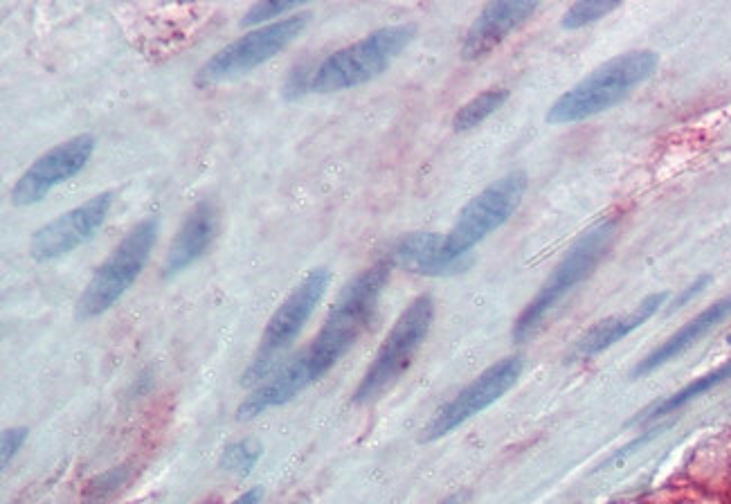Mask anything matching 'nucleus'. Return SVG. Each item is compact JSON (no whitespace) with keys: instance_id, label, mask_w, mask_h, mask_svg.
<instances>
[{"instance_id":"nucleus-18","label":"nucleus","mask_w":731,"mask_h":504,"mask_svg":"<svg viewBox=\"0 0 731 504\" xmlns=\"http://www.w3.org/2000/svg\"><path fill=\"white\" fill-rule=\"evenodd\" d=\"M727 315H731V297H725V300L711 304L707 311H702L691 322L684 324L678 333H673V336L666 340L664 345L657 347L651 356L644 358L642 363H639V367L635 369V376L653 372V369H657L660 365L669 363L671 358L680 356L684 349H689L693 342L700 340L707 331L714 329L718 322H723Z\"/></svg>"},{"instance_id":"nucleus-24","label":"nucleus","mask_w":731,"mask_h":504,"mask_svg":"<svg viewBox=\"0 0 731 504\" xmlns=\"http://www.w3.org/2000/svg\"><path fill=\"white\" fill-rule=\"evenodd\" d=\"M27 439V428H9L3 432V439H0V450H3V466L9 464V459L16 455V450L23 446Z\"/></svg>"},{"instance_id":"nucleus-3","label":"nucleus","mask_w":731,"mask_h":504,"mask_svg":"<svg viewBox=\"0 0 731 504\" xmlns=\"http://www.w3.org/2000/svg\"><path fill=\"white\" fill-rule=\"evenodd\" d=\"M414 34H417V27L412 23L387 25L347 48L336 50L311 72L309 90L338 93V90L363 86L367 81L381 77L412 43Z\"/></svg>"},{"instance_id":"nucleus-6","label":"nucleus","mask_w":731,"mask_h":504,"mask_svg":"<svg viewBox=\"0 0 731 504\" xmlns=\"http://www.w3.org/2000/svg\"><path fill=\"white\" fill-rule=\"evenodd\" d=\"M435 320V302L430 295H419L408 309H405L394 327L387 333L376 358L360 381L354 399L358 403L374 401L385 390L399 381L405 369L412 365L419 347L426 340L430 324Z\"/></svg>"},{"instance_id":"nucleus-2","label":"nucleus","mask_w":731,"mask_h":504,"mask_svg":"<svg viewBox=\"0 0 731 504\" xmlns=\"http://www.w3.org/2000/svg\"><path fill=\"white\" fill-rule=\"evenodd\" d=\"M660 57L653 50H633L610 59L592 70L574 88L567 90L549 108V124H576L599 115L633 93L646 79L653 77Z\"/></svg>"},{"instance_id":"nucleus-26","label":"nucleus","mask_w":731,"mask_h":504,"mask_svg":"<svg viewBox=\"0 0 731 504\" xmlns=\"http://www.w3.org/2000/svg\"><path fill=\"white\" fill-rule=\"evenodd\" d=\"M441 504H455V500H448V502H441Z\"/></svg>"},{"instance_id":"nucleus-4","label":"nucleus","mask_w":731,"mask_h":504,"mask_svg":"<svg viewBox=\"0 0 731 504\" xmlns=\"http://www.w3.org/2000/svg\"><path fill=\"white\" fill-rule=\"evenodd\" d=\"M615 230L617 223L608 219L581 234L579 241L574 243L565 259L556 266L547 282L540 286V291L534 295V300H531L525 306V311L518 315L516 324H513V340L525 342L527 338L534 336L536 329L540 327V322L547 318V313L556 309L558 302H561L572 288L585 282V279L594 273V268H597L599 261L606 257L610 243L615 239Z\"/></svg>"},{"instance_id":"nucleus-15","label":"nucleus","mask_w":731,"mask_h":504,"mask_svg":"<svg viewBox=\"0 0 731 504\" xmlns=\"http://www.w3.org/2000/svg\"><path fill=\"white\" fill-rule=\"evenodd\" d=\"M216 228H219L216 205L212 201H201L187 214V219L180 225L176 239L171 241L165 257V266H162V275L174 277L192 266L194 261L201 259L205 255V250L210 248V243L214 241Z\"/></svg>"},{"instance_id":"nucleus-1","label":"nucleus","mask_w":731,"mask_h":504,"mask_svg":"<svg viewBox=\"0 0 731 504\" xmlns=\"http://www.w3.org/2000/svg\"><path fill=\"white\" fill-rule=\"evenodd\" d=\"M390 279V264L378 261L342 288L322 329L306 351L315 378H322L363 336Z\"/></svg>"},{"instance_id":"nucleus-9","label":"nucleus","mask_w":731,"mask_h":504,"mask_svg":"<svg viewBox=\"0 0 731 504\" xmlns=\"http://www.w3.org/2000/svg\"><path fill=\"white\" fill-rule=\"evenodd\" d=\"M329 284H331L329 268H313L311 273L293 288V293L286 297L282 306H279L273 313V318L266 324L257 358L248 372L250 381L264 378L270 369L277 367L275 363L279 354H284V351L293 345V340L300 336V331L304 329V324L309 322L315 306L322 302Z\"/></svg>"},{"instance_id":"nucleus-14","label":"nucleus","mask_w":731,"mask_h":504,"mask_svg":"<svg viewBox=\"0 0 731 504\" xmlns=\"http://www.w3.org/2000/svg\"><path fill=\"white\" fill-rule=\"evenodd\" d=\"M315 381L318 378L313 374L306 351H302L288 363L277 365L275 372L268 376V381H261L257 385V390L239 405V419H255L259 414L279 408V405L293 401L297 394L304 392Z\"/></svg>"},{"instance_id":"nucleus-16","label":"nucleus","mask_w":731,"mask_h":504,"mask_svg":"<svg viewBox=\"0 0 731 504\" xmlns=\"http://www.w3.org/2000/svg\"><path fill=\"white\" fill-rule=\"evenodd\" d=\"M390 257L396 266L410 270V273L428 277L453 275L468 266L466 259L453 261L446 255L444 237L437 232L405 234V237H401L392 246Z\"/></svg>"},{"instance_id":"nucleus-10","label":"nucleus","mask_w":731,"mask_h":504,"mask_svg":"<svg viewBox=\"0 0 731 504\" xmlns=\"http://www.w3.org/2000/svg\"><path fill=\"white\" fill-rule=\"evenodd\" d=\"M520 374H522L520 356H509L498 360V363L482 372L473 383H468L453 401H448L444 408L435 414V419H432L426 430H423V439L437 441L441 437H446L455 428L462 426V423L473 419L475 414L491 408L495 401H500L502 396L518 383Z\"/></svg>"},{"instance_id":"nucleus-5","label":"nucleus","mask_w":731,"mask_h":504,"mask_svg":"<svg viewBox=\"0 0 731 504\" xmlns=\"http://www.w3.org/2000/svg\"><path fill=\"white\" fill-rule=\"evenodd\" d=\"M158 228L156 216H149L117 243V248L95 270L84 293L79 295L75 306L77 320H93L97 315L106 313L129 291L135 279L140 277L142 268L147 266L151 250L156 246Z\"/></svg>"},{"instance_id":"nucleus-11","label":"nucleus","mask_w":731,"mask_h":504,"mask_svg":"<svg viewBox=\"0 0 731 504\" xmlns=\"http://www.w3.org/2000/svg\"><path fill=\"white\" fill-rule=\"evenodd\" d=\"M97 140L90 133H81L66 142L57 144L43 156L36 158L30 167L23 171V176L16 180L12 187V203L16 207H30L41 203L54 187L75 178L81 169L93 158Z\"/></svg>"},{"instance_id":"nucleus-21","label":"nucleus","mask_w":731,"mask_h":504,"mask_svg":"<svg viewBox=\"0 0 731 504\" xmlns=\"http://www.w3.org/2000/svg\"><path fill=\"white\" fill-rule=\"evenodd\" d=\"M261 457V444L255 439H239L223 450L221 468L225 473H232L237 477L248 475L252 468L257 466Z\"/></svg>"},{"instance_id":"nucleus-20","label":"nucleus","mask_w":731,"mask_h":504,"mask_svg":"<svg viewBox=\"0 0 731 504\" xmlns=\"http://www.w3.org/2000/svg\"><path fill=\"white\" fill-rule=\"evenodd\" d=\"M729 376H731V363H727L723 367H718L716 372H711L707 376L698 378V381H693L691 385L684 387V390H680L678 394L669 396V399L662 401L660 405H657V408H653L651 414H648V417H662V414H669L673 410H678L680 405H684V403L691 401V399H696V396H700V394L709 392L711 387H716L718 383H723L725 378H729Z\"/></svg>"},{"instance_id":"nucleus-19","label":"nucleus","mask_w":731,"mask_h":504,"mask_svg":"<svg viewBox=\"0 0 731 504\" xmlns=\"http://www.w3.org/2000/svg\"><path fill=\"white\" fill-rule=\"evenodd\" d=\"M509 99V90L507 88H491L484 90L477 97H473L471 102H466L453 117V129L457 133L462 131H471L475 126H480L484 120L502 108V104Z\"/></svg>"},{"instance_id":"nucleus-8","label":"nucleus","mask_w":731,"mask_h":504,"mask_svg":"<svg viewBox=\"0 0 731 504\" xmlns=\"http://www.w3.org/2000/svg\"><path fill=\"white\" fill-rule=\"evenodd\" d=\"M527 187V174L522 169H516L482 189L464 207L457 223L444 237L446 255L453 261L464 259L477 243L484 241L491 232L502 228L511 219V214L520 207L522 198L527 194Z\"/></svg>"},{"instance_id":"nucleus-12","label":"nucleus","mask_w":731,"mask_h":504,"mask_svg":"<svg viewBox=\"0 0 731 504\" xmlns=\"http://www.w3.org/2000/svg\"><path fill=\"white\" fill-rule=\"evenodd\" d=\"M111 207L113 192H102L41 225L30 239V257L36 261H52L84 246L102 228Z\"/></svg>"},{"instance_id":"nucleus-13","label":"nucleus","mask_w":731,"mask_h":504,"mask_svg":"<svg viewBox=\"0 0 731 504\" xmlns=\"http://www.w3.org/2000/svg\"><path fill=\"white\" fill-rule=\"evenodd\" d=\"M540 5L536 0H493L475 18L462 43V59L475 61L493 52L507 36L525 25Z\"/></svg>"},{"instance_id":"nucleus-22","label":"nucleus","mask_w":731,"mask_h":504,"mask_svg":"<svg viewBox=\"0 0 731 504\" xmlns=\"http://www.w3.org/2000/svg\"><path fill=\"white\" fill-rule=\"evenodd\" d=\"M617 0H579L574 3L561 18V25L565 30H581V27H588L592 23L601 21L603 16L610 14L612 9H617Z\"/></svg>"},{"instance_id":"nucleus-27","label":"nucleus","mask_w":731,"mask_h":504,"mask_svg":"<svg viewBox=\"0 0 731 504\" xmlns=\"http://www.w3.org/2000/svg\"><path fill=\"white\" fill-rule=\"evenodd\" d=\"M729 345H731V336H729Z\"/></svg>"},{"instance_id":"nucleus-23","label":"nucleus","mask_w":731,"mask_h":504,"mask_svg":"<svg viewBox=\"0 0 731 504\" xmlns=\"http://www.w3.org/2000/svg\"><path fill=\"white\" fill-rule=\"evenodd\" d=\"M295 12H300V3H282V0H264V3H255L246 14L241 18L243 27H252V25H261L264 21H270V18H282L291 16Z\"/></svg>"},{"instance_id":"nucleus-17","label":"nucleus","mask_w":731,"mask_h":504,"mask_svg":"<svg viewBox=\"0 0 731 504\" xmlns=\"http://www.w3.org/2000/svg\"><path fill=\"white\" fill-rule=\"evenodd\" d=\"M666 297H669L666 293H655L651 297H646V300L639 306H635L630 313L615 315V318H606V320L597 322L594 327L585 331L579 340H576L572 356L585 360V358L601 354V351H606L621 338H626L628 333H633L635 329L642 327L646 320H651L653 315L660 311V306L666 302Z\"/></svg>"},{"instance_id":"nucleus-7","label":"nucleus","mask_w":731,"mask_h":504,"mask_svg":"<svg viewBox=\"0 0 731 504\" xmlns=\"http://www.w3.org/2000/svg\"><path fill=\"white\" fill-rule=\"evenodd\" d=\"M309 23L311 12H295L282 18V21L257 27V30L225 45L214 57L207 59L201 70L196 72V84L214 86L221 84V81L248 75V72L259 68L261 63L282 54L306 30Z\"/></svg>"},{"instance_id":"nucleus-25","label":"nucleus","mask_w":731,"mask_h":504,"mask_svg":"<svg viewBox=\"0 0 731 504\" xmlns=\"http://www.w3.org/2000/svg\"><path fill=\"white\" fill-rule=\"evenodd\" d=\"M259 500H261V489H250L243 495H239V498L232 504H259Z\"/></svg>"}]
</instances>
